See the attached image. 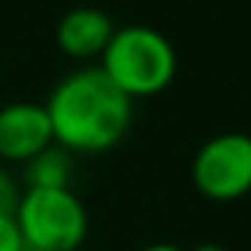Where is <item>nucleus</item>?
<instances>
[{
    "label": "nucleus",
    "instance_id": "f257e3e1",
    "mask_svg": "<svg viewBox=\"0 0 251 251\" xmlns=\"http://www.w3.org/2000/svg\"><path fill=\"white\" fill-rule=\"evenodd\" d=\"M45 109L53 127V142L68 154L109 151L124 139L133 121V100L100 71V65L62 77Z\"/></svg>",
    "mask_w": 251,
    "mask_h": 251
},
{
    "label": "nucleus",
    "instance_id": "f03ea898",
    "mask_svg": "<svg viewBox=\"0 0 251 251\" xmlns=\"http://www.w3.org/2000/svg\"><path fill=\"white\" fill-rule=\"evenodd\" d=\"M100 71L130 100L151 98L172 86L177 74V53L160 30L130 24L112 33L100 53Z\"/></svg>",
    "mask_w": 251,
    "mask_h": 251
},
{
    "label": "nucleus",
    "instance_id": "7ed1b4c3",
    "mask_svg": "<svg viewBox=\"0 0 251 251\" xmlns=\"http://www.w3.org/2000/svg\"><path fill=\"white\" fill-rule=\"evenodd\" d=\"M27 251H77L89 230L83 201L68 189H27L15 210Z\"/></svg>",
    "mask_w": 251,
    "mask_h": 251
},
{
    "label": "nucleus",
    "instance_id": "20e7f679",
    "mask_svg": "<svg viewBox=\"0 0 251 251\" xmlns=\"http://www.w3.org/2000/svg\"><path fill=\"white\" fill-rule=\"evenodd\" d=\"M192 183L210 201H236L251 192V136L219 133L192 160Z\"/></svg>",
    "mask_w": 251,
    "mask_h": 251
},
{
    "label": "nucleus",
    "instance_id": "39448f33",
    "mask_svg": "<svg viewBox=\"0 0 251 251\" xmlns=\"http://www.w3.org/2000/svg\"><path fill=\"white\" fill-rule=\"evenodd\" d=\"M53 145V127L45 103H6L0 109V160L27 163Z\"/></svg>",
    "mask_w": 251,
    "mask_h": 251
},
{
    "label": "nucleus",
    "instance_id": "423d86ee",
    "mask_svg": "<svg viewBox=\"0 0 251 251\" xmlns=\"http://www.w3.org/2000/svg\"><path fill=\"white\" fill-rule=\"evenodd\" d=\"M112 33H115V27L103 9L77 6L62 15V21L56 27V45L74 59H92V56L103 53Z\"/></svg>",
    "mask_w": 251,
    "mask_h": 251
},
{
    "label": "nucleus",
    "instance_id": "0eeeda50",
    "mask_svg": "<svg viewBox=\"0 0 251 251\" xmlns=\"http://www.w3.org/2000/svg\"><path fill=\"white\" fill-rule=\"evenodd\" d=\"M27 189H68L71 183V157L56 142L24 163Z\"/></svg>",
    "mask_w": 251,
    "mask_h": 251
},
{
    "label": "nucleus",
    "instance_id": "6e6552de",
    "mask_svg": "<svg viewBox=\"0 0 251 251\" xmlns=\"http://www.w3.org/2000/svg\"><path fill=\"white\" fill-rule=\"evenodd\" d=\"M18 201H21V189L15 177L6 169H0V216H15Z\"/></svg>",
    "mask_w": 251,
    "mask_h": 251
},
{
    "label": "nucleus",
    "instance_id": "1a4fd4ad",
    "mask_svg": "<svg viewBox=\"0 0 251 251\" xmlns=\"http://www.w3.org/2000/svg\"><path fill=\"white\" fill-rule=\"evenodd\" d=\"M0 251H27L15 216H0Z\"/></svg>",
    "mask_w": 251,
    "mask_h": 251
},
{
    "label": "nucleus",
    "instance_id": "9d476101",
    "mask_svg": "<svg viewBox=\"0 0 251 251\" xmlns=\"http://www.w3.org/2000/svg\"><path fill=\"white\" fill-rule=\"evenodd\" d=\"M142 251H183V248H177L172 242H154V245H145Z\"/></svg>",
    "mask_w": 251,
    "mask_h": 251
},
{
    "label": "nucleus",
    "instance_id": "9b49d317",
    "mask_svg": "<svg viewBox=\"0 0 251 251\" xmlns=\"http://www.w3.org/2000/svg\"><path fill=\"white\" fill-rule=\"evenodd\" d=\"M192 251H225L222 245H213V242H204V245H198V248H192Z\"/></svg>",
    "mask_w": 251,
    "mask_h": 251
}]
</instances>
